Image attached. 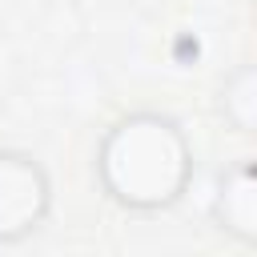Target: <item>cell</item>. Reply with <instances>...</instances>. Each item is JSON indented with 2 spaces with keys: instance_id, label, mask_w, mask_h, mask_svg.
I'll return each instance as SVG.
<instances>
[{
  "instance_id": "cell-1",
  "label": "cell",
  "mask_w": 257,
  "mask_h": 257,
  "mask_svg": "<svg viewBox=\"0 0 257 257\" xmlns=\"http://www.w3.org/2000/svg\"><path fill=\"white\" fill-rule=\"evenodd\" d=\"M96 185L124 213H165L185 201L197 177L189 133L165 112H124L96 145Z\"/></svg>"
},
{
  "instance_id": "cell-2",
  "label": "cell",
  "mask_w": 257,
  "mask_h": 257,
  "mask_svg": "<svg viewBox=\"0 0 257 257\" xmlns=\"http://www.w3.org/2000/svg\"><path fill=\"white\" fill-rule=\"evenodd\" d=\"M52 213V177L24 149H0V245H20Z\"/></svg>"
},
{
  "instance_id": "cell-3",
  "label": "cell",
  "mask_w": 257,
  "mask_h": 257,
  "mask_svg": "<svg viewBox=\"0 0 257 257\" xmlns=\"http://www.w3.org/2000/svg\"><path fill=\"white\" fill-rule=\"evenodd\" d=\"M209 221L229 241H237L245 249L257 245V165L253 161H237L217 177V189L209 201Z\"/></svg>"
},
{
  "instance_id": "cell-4",
  "label": "cell",
  "mask_w": 257,
  "mask_h": 257,
  "mask_svg": "<svg viewBox=\"0 0 257 257\" xmlns=\"http://www.w3.org/2000/svg\"><path fill=\"white\" fill-rule=\"evenodd\" d=\"M217 112L225 116V124L241 137L257 133V68L253 64H237L217 92Z\"/></svg>"
}]
</instances>
